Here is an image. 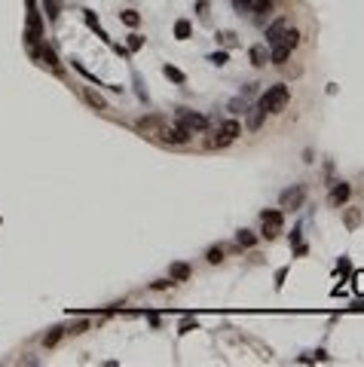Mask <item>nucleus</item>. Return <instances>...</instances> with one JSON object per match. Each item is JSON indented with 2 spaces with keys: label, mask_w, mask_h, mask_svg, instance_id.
<instances>
[{
  "label": "nucleus",
  "mask_w": 364,
  "mask_h": 367,
  "mask_svg": "<svg viewBox=\"0 0 364 367\" xmlns=\"http://www.w3.org/2000/svg\"><path fill=\"white\" fill-rule=\"evenodd\" d=\"M25 40L31 49H37L43 43V21H40V9L34 0H28V31H25Z\"/></svg>",
  "instance_id": "nucleus-2"
},
{
  "label": "nucleus",
  "mask_w": 364,
  "mask_h": 367,
  "mask_svg": "<svg viewBox=\"0 0 364 367\" xmlns=\"http://www.w3.org/2000/svg\"><path fill=\"white\" fill-rule=\"evenodd\" d=\"M165 126H168L165 116H159V113H147V116H141V119L135 123V132L144 135V138H159V132H162Z\"/></svg>",
  "instance_id": "nucleus-3"
},
{
  "label": "nucleus",
  "mask_w": 364,
  "mask_h": 367,
  "mask_svg": "<svg viewBox=\"0 0 364 367\" xmlns=\"http://www.w3.org/2000/svg\"><path fill=\"white\" fill-rule=\"evenodd\" d=\"M303 196H306V190H303V187H291V190H285V193H282V211L297 208V205L303 202Z\"/></svg>",
  "instance_id": "nucleus-8"
},
{
  "label": "nucleus",
  "mask_w": 364,
  "mask_h": 367,
  "mask_svg": "<svg viewBox=\"0 0 364 367\" xmlns=\"http://www.w3.org/2000/svg\"><path fill=\"white\" fill-rule=\"evenodd\" d=\"M300 37H303V34H300L297 28H285L282 37H279V43H288L291 49H297V46H300Z\"/></svg>",
  "instance_id": "nucleus-15"
},
{
  "label": "nucleus",
  "mask_w": 364,
  "mask_h": 367,
  "mask_svg": "<svg viewBox=\"0 0 364 367\" xmlns=\"http://www.w3.org/2000/svg\"><path fill=\"white\" fill-rule=\"evenodd\" d=\"M168 276H172V282H187L193 276V270H190V263H172Z\"/></svg>",
  "instance_id": "nucleus-13"
},
{
  "label": "nucleus",
  "mask_w": 364,
  "mask_h": 367,
  "mask_svg": "<svg viewBox=\"0 0 364 367\" xmlns=\"http://www.w3.org/2000/svg\"><path fill=\"white\" fill-rule=\"evenodd\" d=\"M248 58H251V64L254 67H263V64H270V46H251L248 49Z\"/></svg>",
  "instance_id": "nucleus-10"
},
{
  "label": "nucleus",
  "mask_w": 364,
  "mask_h": 367,
  "mask_svg": "<svg viewBox=\"0 0 364 367\" xmlns=\"http://www.w3.org/2000/svg\"><path fill=\"white\" fill-rule=\"evenodd\" d=\"M254 242H257V236H254L251 230H239V233H236V245H239V248H254Z\"/></svg>",
  "instance_id": "nucleus-21"
},
{
  "label": "nucleus",
  "mask_w": 364,
  "mask_h": 367,
  "mask_svg": "<svg viewBox=\"0 0 364 367\" xmlns=\"http://www.w3.org/2000/svg\"><path fill=\"white\" fill-rule=\"evenodd\" d=\"M119 21L129 25V28H138V25H141V15H138L135 9H123V12H119Z\"/></svg>",
  "instance_id": "nucleus-23"
},
{
  "label": "nucleus",
  "mask_w": 364,
  "mask_h": 367,
  "mask_svg": "<svg viewBox=\"0 0 364 367\" xmlns=\"http://www.w3.org/2000/svg\"><path fill=\"white\" fill-rule=\"evenodd\" d=\"M227 144H230V141H227L221 132H211V138H205V147H208V150H217V147H227Z\"/></svg>",
  "instance_id": "nucleus-25"
},
{
  "label": "nucleus",
  "mask_w": 364,
  "mask_h": 367,
  "mask_svg": "<svg viewBox=\"0 0 364 367\" xmlns=\"http://www.w3.org/2000/svg\"><path fill=\"white\" fill-rule=\"evenodd\" d=\"M285 276H288V270H279V276H276V288H282V282H285Z\"/></svg>",
  "instance_id": "nucleus-38"
},
{
  "label": "nucleus",
  "mask_w": 364,
  "mask_h": 367,
  "mask_svg": "<svg viewBox=\"0 0 364 367\" xmlns=\"http://www.w3.org/2000/svg\"><path fill=\"white\" fill-rule=\"evenodd\" d=\"M168 285H172V282H168V279H159V282H153V285H150V288H153V291H165V288H168Z\"/></svg>",
  "instance_id": "nucleus-35"
},
{
  "label": "nucleus",
  "mask_w": 364,
  "mask_h": 367,
  "mask_svg": "<svg viewBox=\"0 0 364 367\" xmlns=\"http://www.w3.org/2000/svg\"><path fill=\"white\" fill-rule=\"evenodd\" d=\"M178 126H184L190 135H196V132L208 129V119L202 113H193V110H178Z\"/></svg>",
  "instance_id": "nucleus-5"
},
{
  "label": "nucleus",
  "mask_w": 364,
  "mask_h": 367,
  "mask_svg": "<svg viewBox=\"0 0 364 367\" xmlns=\"http://www.w3.org/2000/svg\"><path fill=\"white\" fill-rule=\"evenodd\" d=\"M279 230H282V224H270V221H263V239H276L279 236Z\"/></svg>",
  "instance_id": "nucleus-27"
},
{
  "label": "nucleus",
  "mask_w": 364,
  "mask_h": 367,
  "mask_svg": "<svg viewBox=\"0 0 364 367\" xmlns=\"http://www.w3.org/2000/svg\"><path fill=\"white\" fill-rule=\"evenodd\" d=\"M61 337H64V328H49L43 334V349H55L61 343Z\"/></svg>",
  "instance_id": "nucleus-14"
},
{
  "label": "nucleus",
  "mask_w": 364,
  "mask_h": 367,
  "mask_svg": "<svg viewBox=\"0 0 364 367\" xmlns=\"http://www.w3.org/2000/svg\"><path fill=\"white\" fill-rule=\"evenodd\" d=\"M190 34H193V25H190L187 18H178V21H175V37H178V40H190Z\"/></svg>",
  "instance_id": "nucleus-19"
},
{
  "label": "nucleus",
  "mask_w": 364,
  "mask_h": 367,
  "mask_svg": "<svg viewBox=\"0 0 364 367\" xmlns=\"http://www.w3.org/2000/svg\"><path fill=\"white\" fill-rule=\"evenodd\" d=\"M349 196H352V187L346 184V181H340L334 190H331V196H328V202L334 205V208H343L346 202H349Z\"/></svg>",
  "instance_id": "nucleus-7"
},
{
  "label": "nucleus",
  "mask_w": 364,
  "mask_h": 367,
  "mask_svg": "<svg viewBox=\"0 0 364 367\" xmlns=\"http://www.w3.org/2000/svg\"><path fill=\"white\" fill-rule=\"evenodd\" d=\"M190 138H193V135H190L184 126H178V123H175V126H165V129L159 132V141L168 144V147H187Z\"/></svg>",
  "instance_id": "nucleus-4"
},
{
  "label": "nucleus",
  "mask_w": 364,
  "mask_h": 367,
  "mask_svg": "<svg viewBox=\"0 0 364 367\" xmlns=\"http://www.w3.org/2000/svg\"><path fill=\"white\" fill-rule=\"evenodd\" d=\"M251 12H254V15H273V12H276V3H273V0H254V3H251Z\"/></svg>",
  "instance_id": "nucleus-18"
},
{
  "label": "nucleus",
  "mask_w": 364,
  "mask_h": 367,
  "mask_svg": "<svg viewBox=\"0 0 364 367\" xmlns=\"http://www.w3.org/2000/svg\"><path fill=\"white\" fill-rule=\"evenodd\" d=\"M343 224H346L349 230H355V227L361 224V211H358V208H343Z\"/></svg>",
  "instance_id": "nucleus-20"
},
{
  "label": "nucleus",
  "mask_w": 364,
  "mask_h": 367,
  "mask_svg": "<svg viewBox=\"0 0 364 367\" xmlns=\"http://www.w3.org/2000/svg\"><path fill=\"white\" fill-rule=\"evenodd\" d=\"M162 74H165L172 83H178V86H184V83H187V74H184L181 67H175V64H165V67H162Z\"/></svg>",
  "instance_id": "nucleus-17"
},
{
  "label": "nucleus",
  "mask_w": 364,
  "mask_h": 367,
  "mask_svg": "<svg viewBox=\"0 0 364 367\" xmlns=\"http://www.w3.org/2000/svg\"><path fill=\"white\" fill-rule=\"evenodd\" d=\"M89 331V322H77V325H70L64 334H70V337H80V334H86Z\"/></svg>",
  "instance_id": "nucleus-29"
},
{
  "label": "nucleus",
  "mask_w": 364,
  "mask_h": 367,
  "mask_svg": "<svg viewBox=\"0 0 364 367\" xmlns=\"http://www.w3.org/2000/svg\"><path fill=\"white\" fill-rule=\"evenodd\" d=\"M260 221H270V224H282V221H285V214H282L279 208H273V211H263V214H260Z\"/></svg>",
  "instance_id": "nucleus-28"
},
{
  "label": "nucleus",
  "mask_w": 364,
  "mask_h": 367,
  "mask_svg": "<svg viewBox=\"0 0 364 367\" xmlns=\"http://www.w3.org/2000/svg\"><path fill=\"white\" fill-rule=\"evenodd\" d=\"M43 9H46L49 21H55V18H58V3H55V0H43Z\"/></svg>",
  "instance_id": "nucleus-30"
},
{
  "label": "nucleus",
  "mask_w": 364,
  "mask_h": 367,
  "mask_svg": "<svg viewBox=\"0 0 364 367\" xmlns=\"http://www.w3.org/2000/svg\"><path fill=\"white\" fill-rule=\"evenodd\" d=\"M144 46V37L141 34H129V52H138Z\"/></svg>",
  "instance_id": "nucleus-31"
},
{
  "label": "nucleus",
  "mask_w": 364,
  "mask_h": 367,
  "mask_svg": "<svg viewBox=\"0 0 364 367\" xmlns=\"http://www.w3.org/2000/svg\"><path fill=\"white\" fill-rule=\"evenodd\" d=\"M285 28H288V18H276V21H273V25L266 28V43H270V46H276Z\"/></svg>",
  "instance_id": "nucleus-12"
},
{
  "label": "nucleus",
  "mask_w": 364,
  "mask_h": 367,
  "mask_svg": "<svg viewBox=\"0 0 364 367\" xmlns=\"http://www.w3.org/2000/svg\"><path fill=\"white\" fill-rule=\"evenodd\" d=\"M291 55H294V49H291L288 43H276V46H270V61H273V64H279V67H282V64H288V58H291Z\"/></svg>",
  "instance_id": "nucleus-9"
},
{
  "label": "nucleus",
  "mask_w": 364,
  "mask_h": 367,
  "mask_svg": "<svg viewBox=\"0 0 364 367\" xmlns=\"http://www.w3.org/2000/svg\"><path fill=\"white\" fill-rule=\"evenodd\" d=\"M263 119H266V110L254 107V110H251V116H248V129H251V132H257V129L263 126Z\"/></svg>",
  "instance_id": "nucleus-22"
},
{
  "label": "nucleus",
  "mask_w": 364,
  "mask_h": 367,
  "mask_svg": "<svg viewBox=\"0 0 364 367\" xmlns=\"http://www.w3.org/2000/svg\"><path fill=\"white\" fill-rule=\"evenodd\" d=\"M227 58H230L227 52H214V55H211V61H214V64H227Z\"/></svg>",
  "instance_id": "nucleus-34"
},
{
  "label": "nucleus",
  "mask_w": 364,
  "mask_h": 367,
  "mask_svg": "<svg viewBox=\"0 0 364 367\" xmlns=\"http://www.w3.org/2000/svg\"><path fill=\"white\" fill-rule=\"evenodd\" d=\"M31 55H34V58H40V61H43L52 74H61V61H58V55H55V49H52V46H43V43H40L37 49H31Z\"/></svg>",
  "instance_id": "nucleus-6"
},
{
  "label": "nucleus",
  "mask_w": 364,
  "mask_h": 367,
  "mask_svg": "<svg viewBox=\"0 0 364 367\" xmlns=\"http://www.w3.org/2000/svg\"><path fill=\"white\" fill-rule=\"evenodd\" d=\"M196 9H199V15H208V0H199Z\"/></svg>",
  "instance_id": "nucleus-36"
},
{
  "label": "nucleus",
  "mask_w": 364,
  "mask_h": 367,
  "mask_svg": "<svg viewBox=\"0 0 364 367\" xmlns=\"http://www.w3.org/2000/svg\"><path fill=\"white\" fill-rule=\"evenodd\" d=\"M83 98H86V104H92L95 110H107V101H104L95 89H83Z\"/></svg>",
  "instance_id": "nucleus-16"
},
{
  "label": "nucleus",
  "mask_w": 364,
  "mask_h": 367,
  "mask_svg": "<svg viewBox=\"0 0 364 367\" xmlns=\"http://www.w3.org/2000/svg\"><path fill=\"white\" fill-rule=\"evenodd\" d=\"M355 291H364V273H355Z\"/></svg>",
  "instance_id": "nucleus-37"
},
{
  "label": "nucleus",
  "mask_w": 364,
  "mask_h": 367,
  "mask_svg": "<svg viewBox=\"0 0 364 367\" xmlns=\"http://www.w3.org/2000/svg\"><path fill=\"white\" fill-rule=\"evenodd\" d=\"M288 101H291L288 86H285V83H276V86H270V89L260 95L257 107H260V110H266V113H282V110L288 107Z\"/></svg>",
  "instance_id": "nucleus-1"
},
{
  "label": "nucleus",
  "mask_w": 364,
  "mask_h": 367,
  "mask_svg": "<svg viewBox=\"0 0 364 367\" xmlns=\"http://www.w3.org/2000/svg\"><path fill=\"white\" fill-rule=\"evenodd\" d=\"M217 132H221V135H224V138H227V141L233 144V141H236V138L242 135V126H239V119H224Z\"/></svg>",
  "instance_id": "nucleus-11"
},
{
  "label": "nucleus",
  "mask_w": 364,
  "mask_h": 367,
  "mask_svg": "<svg viewBox=\"0 0 364 367\" xmlns=\"http://www.w3.org/2000/svg\"><path fill=\"white\" fill-rule=\"evenodd\" d=\"M251 3H254V0H233V6H236L242 15H245V12H251Z\"/></svg>",
  "instance_id": "nucleus-32"
},
{
  "label": "nucleus",
  "mask_w": 364,
  "mask_h": 367,
  "mask_svg": "<svg viewBox=\"0 0 364 367\" xmlns=\"http://www.w3.org/2000/svg\"><path fill=\"white\" fill-rule=\"evenodd\" d=\"M224 254H227V251H224V245H214V248H208V254H205V260H208L211 266H217V263L224 260Z\"/></svg>",
  "instance_id": "nucleus-26"
},
{
  "label": "nucleus",
  "mask_w": 364,
  "mask_h": 367,
  "mask_svg": "<svg viewBox=\"0 0 364 367\" xmlns=\"http://www.w3.org/2000/svg\"><path fill=\"white\" fill-rule=\"evenodd\" d=\"M193 328H196V319H184L181 322V334H190Z\"/></svg>",
  "instance_id": "nucleus-33"
},
{
  "label": "nucleus",
  "mask_w": 364,
  "mask_h": 367,
  "mask_svg": "<svg viewBox=\"0 0 364 367\" xmlns=\"http://www.w3.org/2000/svg\"><path fill=\"white\" fill-rule=\"evenodd\" d=\"M86 25H89V28H92V31H95V34H98L101 40H110V37L104 34V28L98 25V18H95V12H89V9H86Z\"/></svg>",
  "instance_id": "nucleus-24"
}]
</instances>
